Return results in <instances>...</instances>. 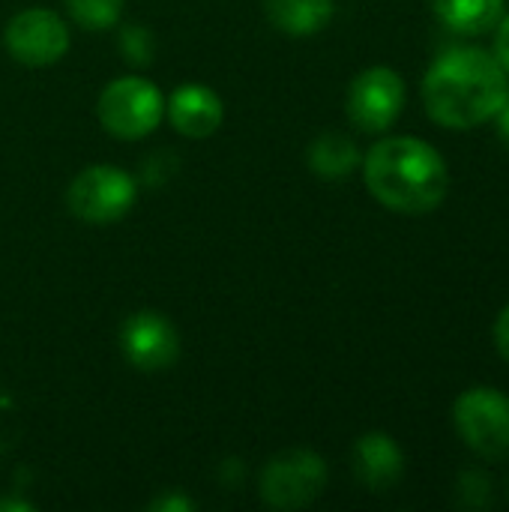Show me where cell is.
I'll return each instance as SVG.
<instances>
[{"instance_id":"9","label":"cell","mask_w":509,"mask_h":512,"mask_svg":"<svg viewBox=\"0 0 509 512\" xmlns=\"http://www.w3.org/2000/svg\"><path fill=\"white\" fill-rule=\"evenodd\" d=\"M123 354L141 372L168 369L180 354V336L174 324L159 312H138L120 330Z\"/></svg>"},{"instance_id":"17","label":"cell","mask_w":509,"mask_h":512,"mask_svg":"<svg viewBox=\"0 0 509 512\" xmlns=\"http://www.w3.org/2000/svg\"><path fill=\"white\" fill-rule=\"evenodd\" d=\"M495 57H498V63L507 69L509 75V15L504 12V18L498 21V27H495V51H492Z\"/></svg>"},{"instance_id":"18","label":"cell","mask_w":509,"mask_h":512,"mask_svg":"<svg viewBox=\"0 0 509 512\" xmlns=\"http://www.w3.org/2000/svg\"><path fill=\"white\" fill-rule=\"evenodd\" d=\"M495 345H498V354L509 363V303L495 321Z\"/></svg>"},{"instance_id":"16","label":"cell","mask_w":509,"mask_h":512,"mask_svg":"<svg viewBox=\"0 0 509 512\" xmlns=\"http://www.w3.org/2000/svg\"><path fill=\"white\" fill-rule=\"evenodd\" d=\"M456 498L459 507L465 510H486L492 504V480L483 471H462L456 483Z\"/></svg>"},{"instance_id":"8","label":"cell","mask_w":509,"mask_h":512,"mask_svg":"<svg viewBox=\"0 0 509 512\" xmlns=\"http://www.w3.org/2000/svg\"><path fill=\"white\" fill-rule=\"evenodd\" d=\"M6 48L24 66H51L69 48V30L51 9H24L6 24Z\"/></svg>"},{"instance_id":"11","label":"cell","mask_w":509,"mask_h":512,"mask_svg":"<svg viewBox=\"0 0 509 512\" xmlns=\"http://www.w3.org/2000/svg\"><path fill=\"white\" fill-rule=\"evenodd\" d=\"M168 117L186 138H207L222 123V99L204 84H183L174 90Z\"/></svg>"},{"instance_id":"4","label":"cell","mask_w":509,"mask_h":512,"mask_svg":"<svg viewBox=\"0 0 509 512\" xmlns=\"http://www.w3.org/2000/svg\"><path fill=\"white\" fill-rule=\"evenodd\" d=\"M96 114L114 138L135 141L159 126L165 114V99L144 78H117L102 90Z\"/></svg>"},{"instance_id":"12","label":"cell","mask_w":509,"mask_h":512,"mask_svg":"<svg viewBox=\"0 0 509 512\" xmlns=\"http://www.w3.org/2000/svg\"><path fill=\"white\" fill-rule=\"evenodd\" d=\"M438 21L459 36H483L504 18L507 0H432Z\"/></svg>"},{"instance_id":"7","label":"cell","mask_w":509,"mask_h":512,"mask_svg":"<svg viewBox=\"0 0 509 512\" xmlns=\"http://www.w3.org/2000/svg\"><path fill=\"white\" fill-rule=\"evenodd\" d=\"M405 108V81L390 66L360 72L348 87V117L363 132H384Z\"/></svg>"},{"instance_id":"14","label":"cell","mask_w":509,"mask_h":512,"mask_svg":"<svg viewBox=\"0 0 509 512\" xmlns=\"http://www.w3.org/2000/svg\"><path fill=\"white\" fill-rule=\"evenodd\" d=\"M357 165H360V150L342 132H324L309 147V168L324 180H345Z\"/></svg>"},{"instance_id":"19","label":"cell","mask_w":509,"mask_h":512,"mask_svg":"<svg viewBox=\"0 0 509 512\" xmlns=\"http://www.w3.org/2000/svg\"><path fill=\"white\" fill-rule=\"evenodd\" d=\"M150 510L162 512V510H192V504L189 501H183V498H162V501H156V504H150Z\"/></svg>"},{"instance_id":"10","label":"cell","mask_w":509,"mask_h":512,"mask_svg":"<svg viewBox=\"0 0 509 512\" xmlns=\"http://www.w3.org/2000/svg\"><path fill=\"white\" fill-rule=\"evenodd\" d=\"M354 471L369 492H390L405 474V456L390 435L369 432L354 444Z\"/></svg>"},{"instance_id":"5","label":"cell","mask_w":509,"mask_h":512,"mask_svg":"<svg viewBox=\"0 0 509 512\" xmlns=\"http://www.w3.org/2000/svg\"><path fill=\"white\" fill-rule=\"evenodd\" d=\"M135 180L114 165H93L81 171L66 192L69 213L87 225H111L135 204Z\"/></svg>"},{"instance_id":"3","label":"cell","mask_w":509,"mask_h":512,"mask_svg":"<svg viewBox=\"0 0 509 512\" xmlns=\"http://www.w3.org/2000/svg\"><path fill=\"white\" fill-rule=\"evenodd\" d=\"M462 444L480 459H509V396L495 387H471L453 405Z\"/></svg>"},{"instance_id":"13","label":"cell","mask_w":509,"mask_h":512,"mask_svg":"<svg viewBox=\"0 0 509 512\" xmlns=\"http://www.w3.org/2000/svg\"><path fill=\"white\" fill-rule=\"evenodd\" d=\"M270 24L288 36H312L333 18V0H264Z\"/></svg>"},{"instance_id":"6","label":"cell","mask_w":509,"mask_h":512,"mask_svg":"<svg viewBox=\"0 0 509 512\" xmlns=\"http://www.w3.org/2000/svg\"><path fill=\"white\" fill-rule=\"evenodd\" d=\"M327 489V465L312 450H285L261 474V498L273 510H303Z\"/></svg>"},{"instance_id":"22","label":"cell","mask_w":509,"mask_h":512,"mask_svg":"<svg viewBox=\"0 0 509 512\" xmlns=\"http://www.w3.org/2000/svg\"><path fill=\"white\" fill-rule=\"evenodd\" d=\"M507 495H509V486H507Z\"/></svg>"},{"instance_id":"1","label":"cell","mask_w":509,"mask_h":512,"mask_svg":"<svg viewBox=\"0 0 509 512\" xmlns=\"http://www.w3.org/2000/svg\"><path fill=\"white\" fill-rule=\"evenodd\" d=\"M507 93V69L483 48H450L423 78V105L447 129H474L492 120Z\"/></svg>"},{"instance_id":"15","label":"cell","mask_w":509,"mask_h":512,"mask_svg":"<svg viewBox=\"0 0 509 512\" xmlns=\"http://www.w3.org/2000/svg\"><path fill=\"white\" fill-rule=\"evenodd\" d=\"M69 15L87 30H105L120 18L123 0H66Z\"/></svg>"},{"instance_id":"2","label":"cell","mask_w":509,"mask_h":512,"mask_svg":"<svg viewBox=\"0 0 509 512\" xmlns=\"http://www.w3.org/2000/svg\"><path fill=\"white\" fill-rule=\"evenodd\" d=\"M363 180L372 198L387 210L423 216L444 204L450 189V168L429 141L414 135H393L366 153Z\"/></svg>"},{"instance_id":"20","label":"cell","mask_w":509,"mask_h":512,"mask_svg":"<svg viewBox=\"0 0 509 512\" xmlns=\"http://www.w3.org/2000/svg\"><path fill=\"white\" fill-rule=\"evenodd\" d=\"M495 120H498V129H501V135H504V138L509 141V93H507V99H504V105L498 108Z\"/></svg>"},{"instance_id":"21","label":"cell","mask_w":509,"mask_h":512,"mask_svg":"<svg viewBox=\"0 0 509 512\" xmlns=\"http://www.w3.org/2000/svg\"><path fill=\"white\" fill-rule=\"evenodd\" d=\"M0 510H18V512H27L33 510L27 501H6V498H0Z\"/></svg>"}]
</instances>
